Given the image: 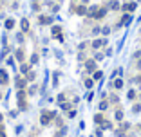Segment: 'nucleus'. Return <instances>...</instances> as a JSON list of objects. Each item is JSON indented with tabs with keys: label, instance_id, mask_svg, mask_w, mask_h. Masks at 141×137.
I'll return each mask as SVG.
<instances>
[{
	"label": "nucleus",
	"instance_id": "b1692460",
	"mask_svg": "<svg viewBox=\"0 0 141 137\" xmlns=\"http://www.w3.org/2000/svg\"><path fill=\"white\" fill-rule=\"evenodd\" d=\"M132 110H134V112L138 114V112H139V110H141V105H134V108H132Z\"/></svg>",
	"mask_w": 141,
	"mask_h": 137
},
{
	"label": "nucleus",
	"instance_id": "6ab92c4d",
	"mask_svg": "<svg viewBox=\"0 0 141 137\" xmlns=\"http://www.w3.org/2000/svg\"><path fill=\"white\" fill-rule=\"evenodd\" d=\"M114 87H116V88H121V87H123V81H121V79H116V81H114Z\"/></svg>",
	"mask_w": 141,
	"mask_h": 137
},
{
	"label": "nucleus",
	"instance_id": "9d476101",
	"mask_svg": "<svg viewBox=\"0 0 141 137\" xmlns=\"http://www.w3.org/2000/svg\"><path fill=\"white\" fill-rule=\"evenodd\" d=\"M38 22H40V24H51V22H53V18H49V16H40V18H38Z\"/></svg>",
	"mask_w": 141,
	"mask_h": 137
},
{
	"label": "nucleus",
	"instance_id": "6e6552de",
	"mask_svg": "<svg viewBox=\"0 0 141 137\" xmlns=\"http://www.w3.org/2000/svg\"><path fill=\"white\" fill-rule=\"evenodd\" d=\"M25 85H27V79H25V78H20V79H16V87H18V88H24Z\"/></svg>",
	"mask_w": 141,
	"mask_h": 137
},
{
	"label": "nucleus",
	"instance_id": "20e7f679",
	"mask_svg": "<svg viewBox=\"0 0 141 137\" xmlns=\"http://www.w3.org/2000/svg\"><path fill=\"white\" fill-rule=\"evenodd\" d=\"M105 15H107V9H105V7H101V9L98 7V11H96V15H94V18H96V20H100V18H103Z\"/></svg>",
	"mask_w": 141,
	"mask_h": 137
},
{
	"label": "nucleus",
	"instance_id": "a211bd4d",
	"mask_svg": "<svg viewBox=\"0 0 141 137\" xmlns=\"http://www.w3.org/2000/svg\"><path fill=\"white\" fill-rule=\"evenodd\" d=\"M29 63H22V72H24V74H27V72H29Z\"/></svg>",
	"mask_w": 141,
	"mask_h": 137
},
{
	"label": "nucleus",
	"instance_id": "473e14b6",
	"mask_svg": "<svg viewBox=\"0 0 141 137\" xmlns=\"http://www.w3.org/2000/svg\"><path fill=\"white\" fill-rule=\"evenodd\" d=\"M0 123H2V114H0Z\"/></svg>",
	"mask_w": 141,
	"mask_h": 137
},
{
	"label": "nucleus",
	"instance_id": "c85d7f7f",
	"mask_svg": "<svg viewBox=\"0 0 141 137\" xmlns=\"http://www.w3.org/2000/svg\"><path fill=\"white\" fill-rule=\"evenodd\" d=\"M69 106H70L69 103H62V108H63V110H69Z\"/></svg>",
	"mask_w": 141,
	"mask_h": 137
},
{
	"label": "nucleus",
	"instance_id": "0eeeda50",
	"mask_svg": "<svg viewBox=\"0 0 141 137\" xmlns=\"http://www.w3.org/2000/svg\"><path fill=\"white\" fill-rule=\"evenodd\" d=\"M105 43H107L105 40H94V42H92V47H94V49H100V47H103Z\"/></svg>",
	"mask_w": 141,
	"mask_h": 137
},
{
	"label": "nucleus",
	"instance_id": "a878e982",
	"mask_svg": "<svg viewBox=\"0 0 141 137\" xmlns=\"http://www.w3.org/2000/svg\"><path fill=\"white\" fill-rule=\"evenodd\" d=\"M63 135H65V128H62V130L58 132V135H56V137H63Z\"/></svg>",
	"mask_w": 141,
	"mask_h": 137
},
{
	"label": "nucleus",
	"instance_id": "cd10ccee",
	"mask_svg": "<svg viewBox=\"0 0 141 137\" xmlns=\"http://www.w3.org/2000/svg\"><path fill=\"white\" fill-rule=\"evenodd\" d=\"M134 98H136V94H134V90H130L129 92V99H134Z\"/></svg>",
	"mask_w": 141,
	"mask_h": 137
},
{
	"label": "nucleus",
	"instance_id": "5701e85b",
	"mask_svg": "<svg viewBox=\"0 0 141 137\" xmlns=\"http://www.w3.org/2000/svg\"><path fill=\"white\" fill-rule=\"evenodd\" d=\"M107 106H108V103H107V101H103L101 105H100V110H105Z\"/></svg>",
	"mask_w": 141,
	"mask_h": 137
},
{
	"label": "nucleus",
	"instance_id": "f03ea898",
	"mask_svg": "<svg viewBox=\"0 0 141 137\" xmlns=\"http://www.w3.org/2000/svg\"><path fill=\"white\" fill-rule=\"evenodd\" d=\"M16 98H18V106H20V110H25V108H27V105H25V90L20 88L18 94H16Z\"/></svg>",
	"mask_w": 141,
	"mask_h": 137
},
{
	"label": "nucleus",
	"instance_id": "2eb2a0df",
	"mask_svg": "<svg viewBox=\"0 0 141 137\" xmlns=\"http://www.w3.org/2000/svg\"><path fill=\"white\" fill-rule=\"evenodd\" d=\"M16 60H18V61H24V51H22V49L16 51Z\"/></svg>",
	"mask_w": 141,
	"mask_h": 137
},
{
	"label": "nucleus",
	"instance_id": "2f4dec72",
	"mask_svg": "<svg viewBox=\"0 0 141 137\" xmlns=\"http://www.w3.org/2000/svg\"><path fill=\"white\" fill-rule=\"evenodd\" d=\"M110 33V27H103V34H108Z\"/></svg>",
	"mask_w": 141,
	"mask_h": 137
},
{
	"label": "nucleus",
	"instance_id": "423d86ee",
	"mask_svg": "<svg viewBox=\"0 0 141 137\" xmlns=\"http://www.w3.org/2000/svg\"><path fill=\"white\" fill-rule=\"evenodd\" d=\"M53 36H54V38L58 36V38L62 40V27H58V25H54V27H53Z\"/></svg>",
	"mask_w": 141,
	"mask_h": 137
},
{
	"label": "nucleus",
	"instance_id": "aec40b11",
	"mask_svg": "<svg viewBox=\"0 0 141 137\" xmlns=\"http://www.w3.org/2000/svg\"><path fill=\"white\" fill-rule=\"evenodd\" d=\"M116 119H118V121H121V119H123V112H121V110H118V112H116Z\"/></svg>",
	"mask_w": 141,
	"mask_h": 137
},
{
	"label": "nucleus",
	"instance_id": "412c9836",
	"mask_svg": "<svg viewBox=\"0 0 141 137\" xmlns=\"http://www.w3.org/2000/svg\"><path fill=\"white\" fill-rule=\"evenodd\" d=\"M85 87H87V88H91V87H92V79H89V78H87V79H85Z\"/></svg>",
	"mask_w": 141,
	"mask_h": 137
},
{
	"label": "nucleus",
	"instance_id": "9b49d317",
	"mask_svg": "<svg viewBox=\"0 0 141 137\" xmlns=\"http://www.w3.org/2000/svg\"><path fill=\"white\" fill-rule=\"evenodd\" d=\"M85 67H87V70H91V72H94V68H96V63H94V61L91 60V61H87V65H85Z\"/></svg>",
	"mask_w": 141,
	"mask_h": 137
},
{
	"label": "nucleus",
	"instance_id": "7c9ffc66",
	"mask_svg": "<svg viewBox=\"0 0 141 137\" xmlns=\"http://www.w3.org/2000/svg\"><path fill=\"white\" fill-rule=\"evenodd\" d=\"M103 126H105V128H110V126H112V125H110V123H108V121H103Z\"/></svg>",
	"mask_w": 141,
	"mask_h": 137
},
{
	"label": "nucleus",
	"instance_id": "4be33fe9",
	"mask_svg": "<svg viewBox=\"0 0 141 137\" xmlns=\"http://www.w3.org/2000/svg\"><path fill=\"white\" fill-rule=\"evenodd\" d=\"M110 7H112V9H118V7H119V4L114 0V2H110Z\"/></svg>",
	"mask_w": 141,
	"mask_h": 137
},
{
	"label": "nucleus",
	"instance_id": "7ed1b4c3",
	"mask_svg": "<svg viewBox=\"0 0 141 137\" xmlns=\"http://www.w3.org/2000/svg\"><path fill=\"white\" fill-rule=\"evenodd\" d=\"M136 7H138V4H136V2H127V4L123 5V9H125L127 13H132V11H136Z\"/></svg>",
	"mask_w": 141,
	"mask_h": 137
},
{
	"label": "nucleus",
	"instance_id": "bb28decb",
	"mask_svg": "<svg viewBox=\"0 0 141 137\" xmlns=\"http://www.w3.org/2000/svg\"><path fill=\"white\" fill-rule=\"evenodd\" d=\"M38 61V54H33V58H31V63H36Z\"/></svg>",
	"mask_w": 141,
	"mask_h": 137
},
{
	"label": "nucleus",
	"instance_id": "c756f323",
	"mask_svg": "<svg viewBox=\"0 0 141 137\" xmlns=\"http://www.w3.org/2000/svg\"><path fill=\"white\" fill-rule=\"evenodd\" d=\"M76 115V110H69V117H74Z\"/></svg>",
	"mask_w": 141,
	"mask_h": 137
},
{
	"label": "nucleus",
	"instance_id": "f704fd0d",
	"mask_svg": "<svg viewBox=\"0 0 141 137\" xmlns=\"http://www.w3.org/2000/svg\"><path fill=\"white\" fill-rule=\"evenodd\" d=\"M139 128H141V125H139Z\"/></svg>",
	"mask_w": 141,
	"mask_h": 137
},
{
	"label": "nucleus",
	"instance_id": "f8f14e48",
	"mask_svg": "<svg viewBox=\"0 0 141 137\" xmlns=\"http://www.w3.org/2000/svg\"><path fill=\"white\" fill-rule=\"evenodd\" d=\"M85 13H87L85 5H78V7H76V15H85Z\"/></svg>",
	"mask_w": 141,
	"mask_h": 137
},
{
	"label": "nucleus",
	"instance_id": "4468645a",
	"mask_svg": "<svg viewBox=\"0 0 141 137\" xmlns=\"http://www.w3.org/2000/svg\"><path fill=\"white\" fill-rule=\"evenodd\" d=\"M103 121H105V119H103V115H101V114H96V115H94V123H98V125H101Z\"/></svg>",
	"mask_w": 141,
	"mask_h": 137
},
{
	"label": "nucleus",
	"instance_id": "393cba45",
	"mask_svg": "<svg viewBox=\"0 0 141 137\" xmlns=\"http://www.w3.org/2000/svg\"><path fill=\"white\" fill-rule=\"evenodd\" d=\"M0 137H5V132H4V126H2V123H0Z\"/></svg>",
	"mask_w": 141,
	"mask_h": 137
},
{
	"label": "nucleus",
	"instance_id": "f3484780",
	"mask_svg": "<svg viewBox=\"0 0 141 137\" xmlns=\"http://www.w3.org/2000/svg\"><path fill=\"white\" fill-rule=\"evenodd\" d=\"M35 78H36V74H35V72H31V70H29V72L25 74V79H29V81H33Z\"/></svg>",
	"mask_w": 141,
	"mask_h": 137
},
{
	"label": "nucleus",
	"instance_id": "ddd939ff",
	"mask_svg": "<svg viewBox=\"0 0 141 137\" xmlns=\"http://www.w3.org/2000/svg\"><path fill=\"white\" fill-rule=\"evenodd\" d=\"M13 27H15V20L7 18V20H5V29H13Z\"/></svg>",
	"mask_w": 141,
	"mask_h": 137
},
{
	"label": "nucleus",
	"instance_id": "dca6fc26",
	"mask_svg": "<svg viewBox=\"0 0 141 137\" xmlns=\"http://www.w3.org/2000/svg\"><path fill=\"white\" fill-rule=\"evenodd\" d=\"M22 31H29V22H27L25 18L22 20Z\"/></svg>",
	"mask_w": 141,
	"mask_h": 137
},
{
	"label": "nucleus",
	"instance_id": "1a4fd4ad",
	"mask_svg": "<svg viewBox=\"0 0 141 137\" xmlns=\"http://www.w3.org/2000/svg\"><path fill=\"white\" fill-rule=\"evenodd\" d=\"M101 78H103V72H101V70H94V76H92V79H94V81H100Z\"/></svg>",
	"mask_w": 141,
	"mask_h": 137
},
{
	"label": "nucleus",
	"instance_id": "f257e3e1",
	"mask_svg": "<svg viewBox=\"0 0 141 137\" xmlns=\"http://www.w3.org/2000/svg\"><path fill=\"white\" fill-rule=\"evenodd\" d=\"M54 119H56V114L51 112V110H43L42 115H40V123H42V125H49V123L54 121Z\"/></svg>",
	"mask_w": 141,
	"mask_h": 137
},
{
	"label": "nucleus",
	"instance_id": "39448f33",
	"mask_svg": "<svg viewBox=\"0 0 141 137\" xmlns=\"http://www.w3.org/2000/svg\"><path fill=\"white\" fill-rule=\"evenodd\" d=\"M7 81H9L7 72H5V70H0V83H2V85H7Z\"/></svg>",
	"mask_w": 141,
	"mask_h": 137
},
{
	"label": "nucleus",
	"instance_id": "72a5a7b5",
	"mask_svg": "<svg viewBox=\"0 0 141 137\" xmlns=\"http://www.w3.org/2000/svg\"><path fill=\"white\" fill-rule=\"evenodd\" d=\"M83 2H87V0H83Z\"/></svg>",
	"mask_w": 141,
	"mask_h": 137
}]
</instances>
